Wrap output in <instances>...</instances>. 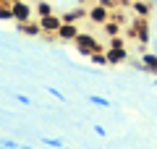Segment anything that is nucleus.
Returning a JSON list of instances; mask_svg holds the SVG:
<instances>
[{
	"instance_id": "1",
	"label": "nucleus",
	"mask_w": 157,
	"mask_h": 149,
	"mask_svg": "<svg viewBox=\"0 0 157 149\" xmlns=\"http://www.w3.org/2000/svg\"><path fill=\"white\" fill-rule=\"evenodd\" d=\"M73 47H76V52H78V55L92 58L94 52H105V50H107V44H100V42L94 39V34L81 32V34L76 37V42H73Z\"/></svg>"
},
{
	"instance_id": "2",
	"label": "nucleus",
	"mask_w": 157,
	"mask_h": 149,
	"mask_svg": "<svg viewBox=\"0 0 157 149\" xmlns=\"http://www.w3.org/2000/svg\"><path fill=\"white\" fill-rule=\"evenodd\" d=\"M8 3H11V8H13V24H26V21H32L34 8L29 6L26 0H8Z\"/></svg>"
},
{
	"instance_id": "3",
	"label": "nucleus",
	"mask_w": 157,
	"mask_h": 149,
	"mask_svg": "<svg viewBox=\"0 0 157 149\" xmlns=\"http://www.w3.org/2000/svg\"><path fill=\"white\" fill-rule=\"evenodd\" d=\"M110 16H113V11L105 8V6H100V3H94V6L89 8V21L94 24V26H105V24L110 21Z\"/></svg>"
},
{
	"instance_id": "4",
	"label": "nucleus",
	"mask_w": 157,
	"mask_h": 149,
	"mask_svg": "<svg viewBox=\"0 0 157 149\" xmlns=\"http://www.w3.org/2000/svg\"><path fill=\"white\" fill-rule=\"evenodd\" d=\"M105 55H107V63L110 66H121V63H128L131 52H128V47H107Z\"/></svg>"
},
{
	"instance_id": "5",
	"label": "nucleus",
	"mask_w": 157,
	"mask_h": 149,
	"mask_svg": "<svg viewBox=\"0 0 157 149\" xmlns=\"http://www.w3.org/2000/svg\"><path fill=\"white\" fill-rule=\"evenodd\" d=\"M39 26H42V32L45 34H58V29L63 26V18L58 16V13H50V16H42L39 18ZM42 34V37H45Z\"/></svg>"
},
{
	"instance_id": "6",
	"label": "nucleus",
	"mask_w": 157,
	"mask_h": 149,
	"mask_svg": "<svg viewBox=\"0 0 157 149\" xmlns=\"http://www.w3.org/2000/svg\"><path fill=\"white\" fill-rule=\"evenodd\" d=\"M78 34H81L78 24H63V26L58 29V34H55V37H58V42H71V44H73Z\"/></svg>"
},
{
	"instance_id": "7",
	"label": "nucleus",
	"mask_w": 157,
	"mask_h": 149,
	"mask_svg": "<svg viewBox=\"0 0 157 149\" xmlns=\"http://www.w3.org/2000/svg\"><path fill=\"white\" fill-rule=\"evenodd\" d=\"M60 18H63V24H78L81 18H89V8L86 6H76L73 11L60 13Z\"/></svg>"
},
{
	"instance_id": "8",
	"label": "nucleus",
	"mask_w": 157,
	"mask_h": 149,
	"mask_svg": "<svg viewBox=\"0 0 157 149\" xmlns=\"http://www.w3.org/2000/svg\"><path fill=\"white\" fill-rule=\"evenodd\" d=\"M16 32H21L24 37H42V34H45L42 26H39V18L37 21L32 18V21H26V24H16Z\"/></svg>"
},
{
	"instance_id": "9",
	"label": "nucleus",
	"mask_w": 157,
	"mask_h": 149,
	"mask_svg": "<svg viewBox=\"0 0 157 149\" xmlns=\"http://www.w3.org/2000/svg\"><path fill=\"white\" fill-rule=\"evenodd\" d=\"M131 13H134L136 18H149V13H152V6L147 3V0H131Z\"/></svg>"
},
{
	"instance_id": "10",
	"label": "nucleus",
	"mask_w": 157,
	"mask_h": 149,
	"mask_svg": "<svg viewBox=\"0 0 157 149\" xmlns=\"http://www.w3.org/2000/svg\"><path fill=\"white\" fill-rule=\"evenodd\" d=\"M139 58L144 60L147 73H149V76H157V52H149V50H147V52H141Z\"/></svg>"
},
{
	"instance_id": "11",
	"label": "nucleus",
	"mask_w": 157,
	"mask_h": 149,
	"mask_svg": "<svg viewBox=\"0 0 157 149\" xmlns=\"http://www.w3.org/2000/svg\"><path fill=\"white\" fill-rule=\"evenodd\" d=\"M102 32H105V37H107V39H110V37H118V34L123 32V24H118L115 18H110V21L102 26Z\"/></svg>"
},
{
	"instance_id": "12",
	"label": "nucleus",
	"mask_w": 157,
	"mask_h": 149,
	"mask_svg": "<svg viewBox=\"0 0 157 149\" xmlns=\"http://www.w3.org/2000/svg\"><path fill=\"white\" fill-rule=\"evenodd\" d=\"M34 13H37V18H42V16H50V13H55V11H52V6L47 0H39L37 6H34Z\"/></svg>"
},
{
	"instance_id": "13",
	"label": "nucleus",
	"mask_w": 157,
	"mask_h": 149,
	"mask_svg": "<svg viewBox=\"0 0 157 149\" xmlns=\"http://www.w3.org/2000/svg\"><path fill=\"white\" fill-rule=\"evenodd\" d=\"M0 21H13V8H11V3H0Z\"/></svg>"
},
{
	"instance_id": "14",
	"label": "nucleus",
	"mask_w": 157,
	"mask_h": 149,
	"mask_svg": "<svg viewBox=\"0 0 157 149\" xmlns=\"http://www.w3.org/2000/svg\"><path fill=\"white\" fill-rule=\"evenodd\" d=\"M86 99H89L92 105H97V107H110V105H113L110 99H105V97H100V94H89V97H86Z\"/></svg>"
},
{
	"instance_id": "15",
	"label": "nucleus",
	"mask_w": 157,
	"mask_h": 149,
	"mask_svg": "<svg viewBox=\"0 0 157 149\" xmlns=\"http://www.w3.org/2000/svg\"><path fill=\"white\" fill-rule=\"evenodd\" d=\"M42 144H45V147H50V149H63V147H66L60 139H52V136H42Z\"/></svg>"
},
{
	"instance_id": "16",
	"label": "nucleus",
	"mask_w": 157,
	"mask_h": 149,
	"mask_svg": "<svg viewBox=\"0 0 157 149\" xmlns=\"http://www.w3.org/2000/svg\"><path fill=\"white\" fill-rule=\"evenodd\" d=\"M128 66L136 68L139 73H147V66H144V60H141V58H134V55H131V58H128Z\"/></svg>"
},
{
	"instance_id": "17",
	"label": "nucleus",
	"mask_w": 157,
	"mask_h": 149,
	"mask_svg": "<svg viewBox=\"0 0 157 149\" xmlns=\"http://www.w3.org/2000/svg\"><path fill=\"white\" fill-rule=\"evenodd\" d=\"M89 60H92V66H110V63H107V55H105V52H94Z\"/></svg>"
},
{
	"instance_id": "18",
	"label": "nucleus",
	"mask_w": 157,
	"mask_h": 149,
	"mask_svg": "<svg viewBox=\"0 0 157 149\" xmlns=\"http://www.w3.org/2000/svg\"><path fill=\"white\" fill-rule=\"evenodd\" d=\"M107 47H126V37H123V34L110 37V39H107Z\"/></svg>"
},
{
	"instance_id": "19",
	"label": "nucleus",
	"mask_w": 157,
	"mask_h": 149,
	"mask_svg": "<svg viewBox=\"0 0 157 149\" xmlns=\"http://www.w3.org/2000/svg\"><path fill=\"white\" fill-rule=\"evenodd\" d=\"M47 94H52L55 99H60V102H66V94H63L60 89H55V86H47Z\"/></svg>"
},
{
	"instance_id": "20",
	"label": "nucleus",
	"mask_w": 157,
	"mask_h": 149,
	"mask_svg": "<svg viewBox=\"0 0 157 149\" xmlns=\"http://www.w3.org/2000/svg\"><path fill=\"white\" fill-rule=\"evenodd\" d=\"M13 99H16V102H21V105H32V99H29L26 94H13Z\"/></svg>"
},
{
	"instance_id": "21",
	"label": "nucleus",
	"mask_w": 157,
	"mask_h": 149,
	"mask_svg": "<svg viewBox=\"0 0 157 149\" xmlns=\"http://www.w3.org/2000/svg\"><path fill=\"white\" fill-rule=\"evenodd\" d=\"M94 133H97V136H102V139H105V136H107V131H105V128H102V126H100V123H97V126H94Z\"/></svg>"
},
{
	"instance_id": "22",
	"label": "nucleus",
	"mask_w": 157,
	"mask_h": 149,
	"mask_svg": "<svg viewBox=\"0 0 157 149\" xmlns=\"http://www.w3.org/2000/svg\"><path fill=\"white\" fill-rule=\"evenodd\" d=\"M76 3H78V6H84V3H86V0H76Z\"/></svg>"
},
{
	"instance_id": "23",
	"label": "nucleus",
	"mask_w": 157,
	"mask_h": 149,
	"mask_svg": "<svg viewBox=\"0 0 157 149\" xmlns=\"http://www.w3.org/2000/svg\"><path fill=\"white\" fill-rule=\"evenodd\" d=\"M0 3H8V0H0Z\"/></svg>"
},
{
	"instance_id": "24",
	"label": "nucleus",
	"mask_w": 157,
	"mask_h": 149,
	"mask_svg": "<svg viewBox=\"0 0 157 149\" xmlns=\"http://www.w3.org/2000/svg\"><path fill=\"white\" fill-rule=\"evenodd\" d=\"M63 149H71V147H63Z\"/></svg>"
},
{
	"instance_id": "25",
	"label": "nucleus",
	"mask_w": 157,
	"mask_h": 149,
	"mask_svg": "<svg viewBox=\"0 0 157 149\" xmlns=\"http://www.w3.org/2000/svg\"><path fill=\"white\" fill-rule=\"evenodd\" d=\"M155 84H157V76H155Z\"/></svg>"
}]
</instances>
